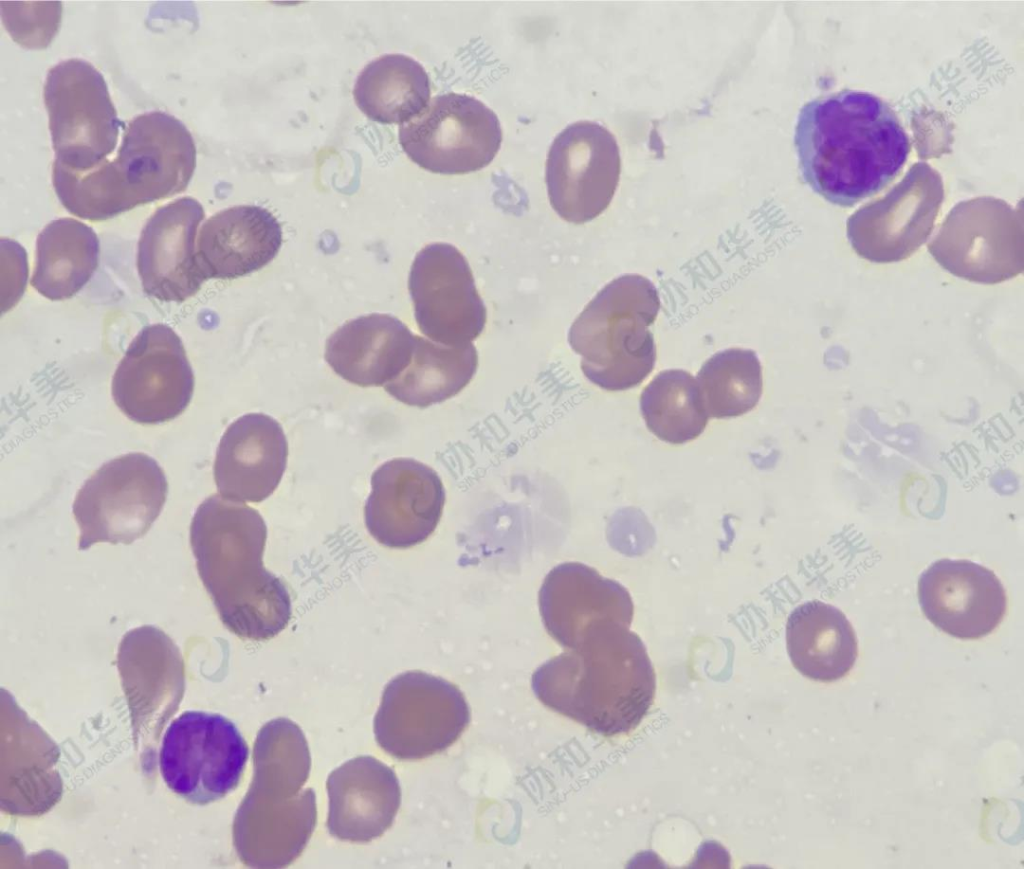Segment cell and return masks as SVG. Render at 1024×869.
Segmentation results:
<instances>
[{"label":"cell","instance_id":"1","mask_svg":"<svg viewBox=\"0 0 1024 869\" xmlns=\"http://www.w3.org/2000/svg\"><path fill=\"white\" fill-rule=\"evenodd\" d=\"M794 145L803 181L841 207L884 189L900 173L911 149L894 110L874 94L851 89L805 103Z\"/></svg>","mask_w":1024,"mask_h":869},{"label":"cell","instance_id":"2","mask_svg":"<svg viewBox=\"0 0 1024 869\" xmlns=\"http://www.w3.org/2000/svg\"><path fill=\"white\" fill-rule=\"evenodd\" d=\"M266 539L257 510L218 494L199 505L190 526L201 581L222 623L242 639H271L291 618L285 584L263 565Z\"/></svg>","mask_w":1024,"mask_h":869},{"label":"cell","instance_id":"3","mask_svg":"<svg viewBox=\"0 0 1024 869\" xmlns=\"http://www.w3.org/2000/svg\"><path fill=\"white\" fill-rule=\"evenodd\" d=\"M537 699L602 736L635 729L653 704L656 675L641 638L610 622L532 674Z\"/></svg>","mask_w":1024,"mask_h":869},{"label":"cell","instance_id":"4","mask_svg":"<svg viewBox=\"0 0 1024 869\" xmlns=\"http://www.w3.org/2000/svg\"><path fill=\"white\" fill-rule=\"evenodd\" d=\"M196 167V146L174 116L152 111L132 119L116 157L88 171L54 161L52 183L76 217L101 221L186 189Z\"/></svg>","mask_w":1024,"mask_h":869},{"label":"cell","instance_id":"5","mask_svg":"<svg viewBox=\"0 0 1024 869\" xmlns=\"http://www.w3.org/2000/svg\"><path fill=\"white\" fill-rule=\"evenodd\" d=\"M253 777L233 821V844L252 868H284L305 849L316 826L313 789L302 790L310 769L301 728L277 718L259 730L253 747Z\"/></svg>","mask_w":1024,"mask_h":869},{"label":"cell","instance_id":"6","mask_svg":"<svg viewBox=\"0 0 1024 869\" xmlns=\"http://www.w3.org/2000/svg\"><path fill=\"white\" fill-rule=\"evenodd\" d=\"M660 306L654 284L638 274L612 280L586 305L569 329L568 342L591 383L623 391L648 377L656 362L649 327Z\"/></svg>","mask_w":1024,"mask_h":869},{"label":"cell","instance_id":"7","mask_svg":"<svg viewBox=\"0 0 1024 869\" xmlns=\"http://www.w3.org/2000/svg\"><path fill=\"white\" fill-rule=\"evenodd\" d=\"M167 492L162 468L146 454L129 453L103 464L73 503L79 550L100 542L128 545L141 538L162 511Z\"/></svg>","mask_w":1024,"mask_h":869},{"label":"cell","instance_id":"8","mask_svg":"<svg viewBox=\"0 0 1024 869\" xmlns=\"http://www.w3.org/2000/svg\"><path fill=\"white\" fill-rule=\"evenodd\" d=\"M469 722L470 709L458 687L422 671H407L385 686L373 729L386 753L419 760L450 747Z\"/></svg>","mask_w":1024,"mask_h":869},{"label":"cell","instance_id":"9","mask_svg":"<svg viewBox=\"0 0 1024 869\" xmlns=\"http://www.w3.org/2000/svg\"><path fill=\"white\" fill-rule=\"evenodd\" d=\"M248 756V745L231 720L218 713L185 711L163 735L159 768L176 795L193 805H207L238 786Z\"/></svg>","mask_w":1024,"mask_h":869},{"label":"cell","instance_id":"10","mask_svg":"<svg viewBox=\"0 0 1024 869\" xmlns=\"http://www.w3.org/2000/svg\"><path fill=\"white\" fill-rule=\"evenodd\" d=\"M43 95L54 161L79 172L105 161L125 125L102 74L82 59L62 61L49 70Z\"/></svg>","mask_w":1024,"mask_h":869},{"label":"cell","instance_id":"11","mask_svg":"<svg viewBox=\"0 0 1024 869\" xmlns=\"http://www.w3.org/2000/svg\"><path fill=\"white\" fill-rule=\"evenodd\" d=\"M399 143L421 168L440 174L476 172L492 162L502 142L496 114L478 99L459 93L435 96L399 127Z\"/></svg>","mask_w":1024,"mask_h":869},{"label":"cell","instance_id":"12","mask_svg":"<svg viewBox=\"0 0 1024 869\" xmlns=\"http://www.w3.org/2000/svg\"><path fill=\"white\" fill-rule=\"evenodd\" d=\"M111 391L117 407L136 423L160 424L183 413L194 375L171 327L148 325L138 333L114 373Z\"/></svg>","mask_w":1024,"mask_h":869},{"label":"cell","instance_id":"13","mask_svg":"<svg viewBox=\"0 0 1024 869\" xmlns=\"http://www.w3.org/2000/svg\"><path fill=\"white\" fill-rule=\"evenodd\" d=\"M621 170L614 135L591 121L572 123L554 139L546 160L550 204L565 221L583 224L609 206Z\"/></svg>","mask_w":1024,"mask_h":869},{"label":"cell","instance_id":"14","mask_svg":"<svg viewBox=\"0 0 1024 869\" xmlns=\"http://www.w3.org/2000/svg\"><path fill=\"white\" fill-rule=\"evenodd\" d=\"M408 289L416 323L430 340L462 346L484 330L486 307L466 258L453 245L422 248L411 265Z\"/></svg>","mask_w":1024,"mask_h":869},{"label":"cell","instance_id":"15","mask_svg":"<svg viewBox=\"0 0 1024 869\" xmlns=\"http://www.w3.org/2000/svg\"><path fill=\"white\" fill-rule=\"evenodd\" d=\"M445 497L443 483L431 467L411 458L387 461L371 476L364 507L367 530L389 548L418 545L436 529Z\"/></svg>","mask_w":1024,"mask_h":869},{"label":"cell","instance_id":"16","mask_svg":"<svg viewBox=\"0 0 1024 869\" xmlns=\"http://www.w3.org/2000/svg\"><path fill=\"white\" fill-rule=\"evenodd\" d=\"M917 593L925 617L959 639L988 635L1007 608L1005 589L994 572L963 559L932 563L920 575Z\"/></svg>","mask_w":1024,"mask_h":869},{"label":"cell","instance_id":"17","mask_svg":"<svg viewBox=\"0 0 1024 869\" xmlns=\"http://www.w3.org/2000/svg\"><path fill=\"white\" fill-rule=\"evenodd\" d=\"M546 631L562 647L573 649L596 628L616 622L630 626L634 605L627 589L578 562L555 566L538 597Z\"/></svg>","mask_w":1024,"mask_h":869},{"label":"cell","instance_id":"18","mask_svg":"<svg viewBox=\"0 0 1024 869\" xmlns=\"http://www.w3.org/2000/svg\"><path fill=\"white\" fill-rule=\"evenodd\" d=\"M202 205L179 198L156 210L138 242L137 269L144 292L160 301L183 302L205 281L195 249L197 228L204 219Z\"/></svg>","mask_w":1024,"mask_h":869},{"label":"cell","instance_id":"19","mask_svg":"<svg viewBox=\"0 0 1024 869\" xmlns=\"http://www.w3.org/2000/svg\"><path fill=\"white\" fill-rule=\"evenodd\" d=\"M288 443L271 416L249 413L228 426L216 452L214 480L223 498L258 503L278 487L286 468Z\"/></svg>","mask_w":1024,"mask_h":869},{"label":"cell","instance_id":"20","mask_svg":"<svg viewBox=\"0 0 1024 869\" xmlns=\"http://www.w3.org/2000/svg\"><path fill=\"white\" fill-rule=\"evenodd\" d=\"M327 829L331 836L368 843L393 824L401 804V787L392 768L361 755L333 770L326 782Z\"/></svg>","mask_w":1024,"mask_h":869},{"label":"cell","instance_id":"21","mask_svg":"<svg viewBox=\"0 0 1024 869\" xmlns=\"http://www.w3.org/2000/svg\"><path fill=\"white\" fill-rule=\"evenodd\" d=\"M281 244V225L270 211L239 205L205 221L197 239L196 258L205 280L234 279L267 265Z\"/></svg>","mask_w":1024,"mask_h":869},{"label":"cell","instance_id":"22","mask_svg":"<svg viewBox=\"0 0 1024 869\" xmlns=\"http://www.w3.org/2000/svg\"><path fill=\"white\" fill-rule=\"evenodd\" d=\"M415 336L398 318L373 313L349 320L329 336L325 360L346 381L385 386L409 364Z\"/></svg>","mask_w":1024,"mask_h":869},{"label":"cell","instance_id":"23","mask_svg":"<svg viewBox=\"0 0 1024 869\" xmlns=\"http://www.w3.org/2000/svg\"><path fill=\"white\" fill-rule=\"evenodd\" d=\"M118 669L133 716H163L177 709L184 666L179 649L162 630L144 625L128 631L119 645Z\"/></svg>","mask_w":1024,"mask_h":869},{"label":"cell","instance_id":"24","mask_svg":"<svg viewBox=\"0 0 1024 869\" xmlns=\"http://www.w3.org/2000/svg\"><path fill=\"white\" fill-rule=\"evenodd\" d=\"M786 647L793 666L820 682L843 678L858 656L856 634L845 614L820 600L806 601L789 614Z\"/></svg>","mask_w":1024,"mask_h":869},{"label":"cell","instance_id":"25","mask_svg":"<svg viewBox=\"0 0 1024 869\" xmlns=\"http://www.w3.org/2000/svg\"><path fill=\"white\" fill-rule=\"evenodd\" d=\"M99 254L91 227L71 218L53 220L38 235L31 285L50 300L71 298L93 276Z\"/></svg>","mask_w":1024,"mask_h":869},{"label":"cell","instance_id":"26","mask_svg":"<svg viewBox=\"0 0 1024 869\" xmlns=\"http://www.w3.org/2000/svg\"><path fill=\"white\" fill-rule=\"evenodd\" d=\"M430 91L429 76L420 63L404 54H385L362 69L353 96L369 119L402 125L427 107Z\"/></svg>","mask_w":1024,"mask_h":869},{"label":"cell","instance_id":"27","mask_svg":"<svg viewBox=\"0 0 1024 869\" xmlns=\"http://www.w3.org/2000/svg\"><path fill=\"white\" fill-rule=\"evenodd\" d=\"M477 367L478 354L472 343L448 346L416 335L409 364L384 389L406 405L425 408L457 395L470 383Z\"/></svg>","mask_w":1024,"mask_h":869},{"label":"cell","instance_id":"28","mask_svg":"<svg viewBox=\"0 0 1024 869\" xmlns=\"http://www.w3.org/2000/svg\"><path fill=\"white\" fill-rule=\"evenodd\" d=\"M640 410L648 430L670 444L696 439L709 420L696 378L682 369L658 373L642 391Z\"/></svg>","mask_w":1024,"mask_h":869},{"label":"cell","instance_id":"29","mask_svg":"<svg viewBox=\"0 0 1024 869\" xmlns=\"http://www.w3.org/2000/svg\"><path fill=\"white\" fill-rule=\"evenodd\" d=\"M702 404L709 417L732 418L751 411L763 390L762 367L750 349L717 352L696 376Z\"/></svg>","mask_w":1024,"mask_h":869},{"label":"cell","instance_id":"30","mask_svg":"<svg viewBox=\"0 0 1024 869\" xmlns=\"http://www.w3.org/2000/svg\"><path fill=\"white\" fill-rule=\"evenodd\" d=\"M1 10L7 31L25 48H46L60 27V2H1Z\"/></svg>","mask_w":1024,"mask_h":869}]
</instances>
